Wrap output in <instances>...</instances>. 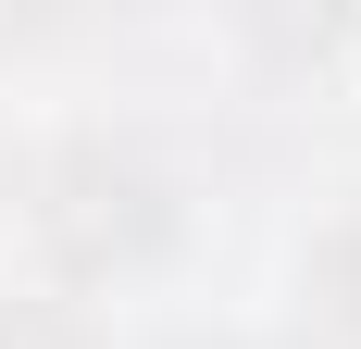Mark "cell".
<instances>
[{"label":"cell","instance_id":"obj_1","mask_svg":"<svg viewBox=\"0 0 361 349\" xmlns=\"http://www.w3.org/2000/svg\"><path fill=\"white\" fill-rule=\"evenodd\" d=\"M299 275H312V312H324L336 337H361V212H336L324 237H312V262H299Z\"/></svg>","mask_w":361,"mask_h":349},{"label":"cell","instance_id":"obj_2","mask_svg":"<svg viewBox=\"0 0 361 349\" xmlns=\"http://www.w3.org/2000/svg\"><path fill=\"white\" fill-rule=\"evenodd\" d=\"M0 349H100V324L50 287H0Z\"/></svg>","mask_w":361,"mask_h":349}]
</instances>
